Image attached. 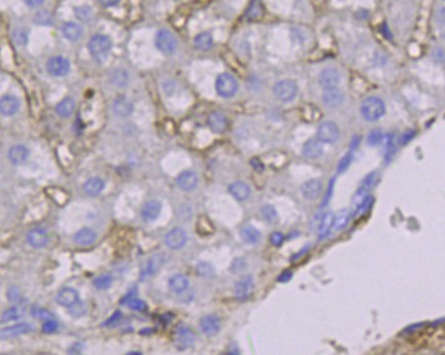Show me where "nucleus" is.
Instances as JSON below:
<instances>
[{"instance_id": "obj_1", "label": "nucleus", "mask_w": 445, "mask_h": 355, "mask_svg": "<svg viewBox=\"0 0 445 355\" xmlns=\"http://www.w3.org/2000/svg\"><path fill=\"white\" fill-rule=\"evenodd\" d=\"M361 112L365 120L369 122H374L379 120L384 114L385 106L381 99L377 97H370L362 103Z\"/></svg>"}, {"instance_id": "obj_2", "label": "nucleus", "mask_w": 445, "mask_h": 355, "mask_svg": "<svg viewBox=\"0 0 445 355\" xmlns=\"http://www.w3.org/2000/svg\"><path fill=\"white\" fill-rule=\"evenodd\" d=\"M88 48L91 55L96 60L101 61L108 56L111 49V42L105 35H95L89 41Z\"/></svg>"}, {"instance_id": "obj_3", "label": "nucleus", "mask_w": 445, "mask_h": 355, "mask_svg": "<svg viewBox=\"0 0 445 355\" xmlns=\"http://www.w3.org/2000/svg\"><path fill=\"white\" fill-rule=\"evenodd\" d=\"M216 89L220 96L224 98H230L236 94L238 90V84L232 75L224 73L218 77Z\"/></svg>"}, {"instance_id": "obj_4", "label": "nucleus", "mask_w": 445, "mask_h": 355, "mask_svg": "<svg viewBox=\"0 0 445 355\" xmlns=\"http://www.w3.org/2000/svg\"><path fill=\"white\" fill-rule=\"evenodd\" d=\"M156 46L164 54H172L177 46L176 38L168 30H161L156 36Z\"/></svg>"}, {"instance_id": "obj_5", "label": "nucleus", "mask_w": 445, "mask_h": 355, "mask_svg": "<svg viewBox=\"0 0 445 355\" xmlns=\"http://www.w3.org/2000/svg\"><path fill=\"white\" fill-rule=\"evenodd\" d=\"M275 96L281 101H291L293 100L298 92L297 85L289 80L278 82L273 89Z\"/></svg>"}, {"instance_id": "obj_6", "label": "nucleus", "mask_w": 445, "mask_h": 355, "mask_svg": "<svg viewBox=\"0 0 445 355\" xmlns=\"http://www.w3.org/2000/svg\"><path fill=\"white\" fill-rule=\"evenodd\" d=\"M195 342V334L191 331L190 328L186 326H181L176 329L174 334V344L175 347L183 351L191 346H193Z\"/></svg>"}, {"instance_id": "obj_7", "label": "nucleus", "mask_w": 445, "mask_h": 355, "mask_svg": "<svg viewBox=\"0 0 445 355\" xmlns=\"http://www.w3.org/2000/svg\"><path fill=\"white\" fill-rule=\"evenodd\" d=\"M339 138V129L333 122L322 123L317 129V139L323 143H334Z\"/></svg>"}, {"instance_id": "obj_8", "label": "nucleus", "mask_w": 445, "mask_h": 355, "mask_svg": "<svg viewBox=\"0 0 445 355\" xmlns=\"http://www.w3.org/2000/svg\"><path fill=\"white\" fill-rule=\"evenodd\" d=\"M318 82L320 87L325 91L336 89L340 84V74L334 68H326L320 72Z\"/></svg>"}, {"instance_id": "obj_9", "label": "nucleus", "mask_w": 445, "mask_h": 355, "mask_svg": "<svg viewBox=\"0 0 445 355\" xmlns=\"http://www.w3.org/2000/svg\"><path fill=\"white\" fill-rule=\"evenodd\" d=\"M188 240L187 233L181 229L175 228L167 233L165 237V243L170 249H180L182 248Z\"/></svg>"}, {"instance_id": "obj_10", "label": "nucleus", "mask_w": 445, "mask_h": 355, "mask_svg": "<svg viewBox=\"0 0 445 355\" xmlns=\"http://www.w3.org/2000/svg\"><path fill=\"white\" fill-rule=\"evenodd\" d=\"M254 291V280L252 276H245L235 285V297L239 301H246Z\"/></svg>"}, {"instance_id": "obj_11", "label": "nucleus", "mask_w": 445, "mask_h": 355, "mask_svg": "<svg viewBox=\"0 0 445 355\" xmlns=\"http://www.w3.org/2000/svg\"><path fill=\"white\" fill-rule=\"evenodd\" d=\"M47 69L54 76H63L70 69L69 61L63 57H53L47 63Z\"/></svg>"}, {"instance_id": "obj_12", "label": "nucleus", "mask_w": 445, "mask_h": 355, "mask_svg": "<svg viewBox=\"0 0 445 355\" xmlns=\"http://www.w3.org/2000/svg\"><path fill=\"white\" fill-rule=\"evenodd\" d=\"M200 330L207 336L217 335L221 329V321L217 315H206L200 320Z\"/></svg>"}, {"instance_id": "obj_13", "label": "nucleus", "mask_w": 445, "mask_h": 355, "mask_svg": "<svg viewBox=\"0 0 445 355\" xmlns=\"http://www.w3.org/2000/svg\"><path fill=\"white\" fill-rule=\"evenodd\" d=\"M322 189V184L318 179H310L305 181L301 186L302 195L308 200H314L319 196Z\"/></svg>"}, {"instance_id": "obj_14", "label": "nucleus", "mask_w": 445, "mask_h": 355, "mask_svg": "<svg viewBox=\"0 0 445 355\" xmlns=\"http://www.w3.org/2000/svg\"><path fill=\"white\" fill-rule=\"evenodd\" d=\"M27 241L35 248H42L48 244L49 237L44 230L34 229L27 234Z\"/></svg>"}, {"instance_id": "obj_15", "label": "nucleus", "mask_w": 445, "mask_h": 355, "mask_svg": "<svg viewBox=\"0 0 445 355\" xmlns=\"http://www.w3.org/2000/svg\"><path fill=\"white\" fill-rule=\"evenodd\" d=\"M33 330V328L29 324H19L15 325L9 328H6L0 332V338L3 340L6 339H13L21 335H25L30 333Z\"/></svg>"}, {"instance_id": "obj_16", "label": "nucleus", "mask_w": 445, "mask_h": 355, "mask_svg": "<svg viewBox=\"0 0 445 355\" xmlns=\"http://www.w3.org/2000/svg\"><path fill=\"white\" fill-rule=\"evenodd\" d=\"M344 101V94L338 89L326 90L322 96V102L327 107L335 108L340 106Z\"/></svg>"}, {"instance_id": "obj_17", "label": "nucleus", "mask_w": 445, "mask_h": 355, "mask_svg": "<svg viewBox=\"0 0 445 355\" xmlns=\"http://www.w3.org/2000/svg\"><path fill=\"white\" fill-rule=\"evenodd\" d=\"M162 205L158 201H149L141 208V217L144 221H154L161 213Z\"/></svg>"}, {"instance_id": "obj_18", "label": "nucleus", "mask_w": 445, "mask_h": 355, "mask_svg": "<svg viewBox=\"0 0 445 355\" xmlns=\"http://www.w3.org/2000/svg\"><path fill=\"white\" fill-rule=\"evenodd\" d=\"M56 301L59 305L63 307H71L76 302H78V294L75 289L66 287L62 288L56 297Z\"/></svg>"}, {"instance_id": "obj_19", "label": "nucleus", "mask_w": 445, "mask_h": 355, "mask_svg": "<svg viewBox=\"0 0 445 355\" xmlns=\"http://www.w3.org/2000/svg\"><path fill=\"white\" fill-rule=\"evenodd\" d=\"M96 238L97 235L92 229L83 228L74 235V242L80 246H87L93 244L96 241Z\"/></svg>"}, {"instance_id": "obj_20", "label": "nucleus", "mask_w": 445, "mask_h": 355, "mask_svg": "<svg viewBox=\"0 0 445 355\" xmlns=\"http://www.w3.org/2000/svg\"><path fill=\"white\" fill-rule=\"evenodd\" d=\"M229 191L238 201L247 200L251 195L250 186L242 181H236V182L232 183L229 187Z\"/></svg>"}, {"instance_id": "obj_21", "label": "nucleus", "mask_w": 445, "mask_h": 355, "mask_svg": "<svg viewBox=\"0 0 445 355\" xmlns=\"http://www.w3.org/2000/svg\"><path fill=\"white\" fill-rule=\"evenodd\" d=\"M176 183L184 190H192L198 183V177L193 171H185L179 175Z\"/></svg>"}, {"instance_id": "obj_22", "label": "nucleus", "mask_w": 445, "mask_h": 355, "mask_svg": "<svg viewBox=\"0 0 445 355\" xmlns=\"http://www.w3.org/2000/svg\"><path fill=\"white\" fill-rule=\"evenodd\" d=\"M19 108L20 102L14 96H4L0 100V111L4 115H13L19 110Z\"/></svg>"}, {"instance_id": "obj_23", "label": "nucleus", "mask_w": 445, "mask_h": 355, "mask_svg": "<svg viewBox=\"0 0 445 355\" xmlns=\"http://www.w3.org/2000/svg\"><path fill=\"white\" fill-rule=\"evenodd\" d=\"M29 155V151L27 147L24 145H15L9 151V159L15 165L23 164Z\"/></svg>"}, {"instance_id": "obj_24", "label": "nucleus", "mask_w": 445, "mask_h": 355, "mask_svg": "<svg viewBox=\"0 0 445 355\" xmlns=\"http://www.w3.org/2000/svg\"><path fill=\"white\" fill-rule=\"evenodd\" d=\"M334 217L335 216L331 211L323 213V215L321 216V218L319 220V225H318V235H319L320 239L327 237L329 235L330 231L333 229Z\"/></svg>"}, {"instance_id": "obj_25", "label": "nucleus", "mask_w": 445, "mask_h": 355, "mask_svg": "<svg viewBox=\"0 0 445 355\" xmlns=\"http://www.w3.org/2000/svg\"><path fill=\"white\" fill-rule=\"evenodd\" d=\"M209 126L216 133H222L227 128V118L220 112H214L209 117Z\"/></svg>"}, {"instance_id": "obj_26", "label": "nucleus", "mask_w": 445, "mask_h": 355, "mask_svg": "<svg viewBox=\"0 0 445 355\" xmlns=\"http://www.w3.org/2000/svg\"><path fill=\"white\" fill-rule=\"evenodd\" d=\"M322 146L320 144V141L310 139L304 144L303 147V153L305 156L309 157V159H317L322 154Z\"/></svg>"}, {"instance_id": "obj_27", "label": "nucleus", "mask_w": 445, "mask_h": 355, "mask_svg": "<svg viewBox=\"0 0 445 355\" xmlns=\"http://www.w3.org/2000/svg\"><path fill=\"white\" fill-rule=\"evenodd\" d=\"M113 110L121 116H127L133 111V105L127 98L118 97L113 103Z\"/></svg>"}, {"instance_id": "obj_28", "label": "nucleus", "mask_w": 445, "mask_h": 355, "mask_svg": "<svg viewBox=\"0 0 445 355\" xmlns=\"http://www.w3.org/2000/svg\"><path fill=\"white\" fill-rule=\"evenodd\" d=\"M62 32L64 34V36L69 39V41L73 42V41H77V39L82 36L83 34V29L78 24L73 23V22H68L66 24L63 25L62 28Z\"/></svg>"}, {"instance_id": "obj_29", "label": "nucleus", "mask_w": 445, "mask_h": 355, "mask_svg": "<svg viewBox=\"0 0 445 355\" xmlns=\"http://www.w3.org/2000/svg\"><path fill=\"white\" fill-rule=\"evenodd\" d=\"M241 238L249 244H256L261 239V233L252 225H247L241 230Z\"/></svg>"}, {"instance_id": "obj_30", "label": "nucleus", "mask_w": 445, "mask_h": 355, "mask_svg": "<svg viewBox=\"0 0 445 355\" xmlns=\"http://www.w3.org/2000/svg\"><path fill=\"white\" fill-rule=\"evenodd\" d=\"M103 188H104V181L98 177H93L88 179L84 185L85 191L89 196H93V197L99 195L103 190Z\"/></svg>"}, {"instance_id": "obj_31", "label": "nucleus", "mask_w": 445, "mask_h": 355, "mask_svg": "<svg viewBox=\"0 0 445 355\" xmlns=\"http://www.w3.org/2000/svg\"><path fill=\"white\" fill-rule=\"evenodd\" d=\"M189 286V280L186 276L182 274H176L169 279V287L174 293H183Z\"/></svg>"}, {"instance_id": "obj_32", "label": "nucleus", "mask_w": 445, "mask_h": 355, "mask_svg": "<svg viewBox=\"0 0 445 355\" xmlns=\"http://www.w3.org/2000/svg\"><path fill=\"white\" fill-rule=\"evenodd\" d=\"M75 108V102L73 99L71 98H65L63 99L56 107V112L62 116V117H66L69 116L73 110Z\"/></svg>"}, {"instance_id": "obj_33", "label": "nucleus", "mask_w": 445, "mask_h": 355, "mask_svg": "<svg viewBox=\"0 0 445 355\" xmlns=\"http://www.w3.org/2000/svg\"><path fill=\"white\" fill-rule=\"evenodd\" d=\"M350 219V212L348 209H343L341 211H339L335 217H334V223H333V231L338 232L342 229H344L348 221Z\"/></svg>"}, {"instance_id": "obj_34", "label": "nucleus", "mask_w": 445, "mask_h": 355, "mask_svg": "<svg viewBox=\"0 0 445 355\" xmlns=\"http://www.w3.org/2000/svg\"><path fill=\"white\" fill-rule=\"evenodd\" d=\"M195 46L200 50H209L213 46V37L210 33L203 32L200 33L195 38Z\"/></svg>"}, {"instance_id": "obj_35", "label": "nucleus", "mask_w": 445, "mask_h": 355, "mask_svg": "<svg viewBox=\"0 0 445 355\" xmlns=\"http://www.w3.org/2000/svg\"><path fill=\"white\" fill-rule=\"evenodd\" d=\"M112 283V278L110 275H102L100 277H97L94 279L93 284L98 289H106L108 288Z\"/></svg>"}, {"instance_id": "obj_36", "label": "nucleus", "mask_w": 445, "mask_h": 355, "mask_svg": "<svg viewBox=\"0 0 445 355\" xmlns=\"http://www.w3.org/2000/svg\"><path fill=\"white\" fill-rule=\"evenodd\" d=\"M21 316L20 311L18 308H10L6 310L2 316V324H6L12 320H17Z\"/></svg>"}, {"instance_id": "obj_37", "label": "nucleus", "mask_w": 445, "mask_h": 355, "mask_svg": "<svg viewBox=\"0 0 445 355\" xmlns=\"http://www.w3.org/2000/svg\"><path fill=\"white\" fill-rule=\"evenodd\" d=\"M262 214L266 221L274 223L277 220V212L271 205H266L262 208Z\"/></svg>"}, {"instance_id": "obj_38", "label": "nucleus", "mask_w": 445, "mask_h": 355, "mask_svg": "<svg viewBox=\"0 0 445 355\" xmlns=\"http://www.w3.org/2000/svg\"><path fill=\"white\" fill-rule=\"evenodd\" d=\"M161 263H162V261H161V259H160L159 255H155V256H153V257L149 261V263H147V267H146V270L144 271V274H145L146 276H151V275H153L154 273H156V272L158 271L159 266L161 265Z\"/></svg>"}, {"instance_id": "obj_39", "label": "nucleus", "mask_w": 445, "mask_h": 355, "mask_svg": "<svg viewBox=\"0 0 445 355\" xmlns=\"http://www.w3.org/2000/svg\"><path fill=\"white\" fill-rule=\"evenodd\" d=\"M13 39L15 44L19 45V46H24L27 43L28 39V35L27 32L24 29H16L13 32Z\"/></svg>"}, {"instance_id": "obj_40", "label": "nucleus", "mask_w": 445, "mask_h": 355, "mask_svg": "<svg viewBox=\"0 0 445 355\" xmlns=\"http://www.w3.org/2000/svg\"><path fill=\"white\" fill-rule=\"evenodd\" d=\"M32 315H33V316L37 317V318L44 319V320L54 319V315L50 311H48L46 309H40L38 307L32 309Z\"/></svg>"}, {"instance_id": "obj_41", "label": "nucleus", "mask_w": 445, "mask_h": 355, "mask_svg": "<svg viewBox=\"0 0 445 355\" xmlns=\"http://www.w3.org/2000/svg\"><path fill=\"white\" fill-rule=\"evenodd\" d=\"M373 201H374V199H373L372 196H367L366 198L362 201V203L357 207L358 209H357L355 214H361V213L368 211L371 208Z\"/></svg>"}, {"instance_id": "obj_42", "label": "nucleus", "mask_w": 445, "mask_h": 355, "mask_svg": "<svg viewBox=\"0 0 445 355\" xmlns=\"http://www.w3.org/2000/svg\"><path fill=\"white\" fill-rule=\"evenodd\" d=\"M383 139V134L380 130H373L369 133L368 137H367V142L368 144L374 146L379 144Z\"/></svg>"}, {"instance_id": "obj_43", "label": "nucleus", "mask_w": 445, "mask_h": 355, "mask_svg": "<svg viewBox=\"0 0 445 355\" xmlns=\"http://www.w3.org/2000/svg\"><path fill=\"white\" fill-rule=\"evenodd\" d=\"M352 159H353V155H352L351 152H348L347 154H345V155L342 157V159L340 160L339 164H338L337 171H338L339 173H343V172L349 167V165L351 164Z\"/></svg>"}, {"instance_id": "obj_44", "label": "nucleus", "mask_w": 445, "mask_h": 355, "mask_svg": "<svg viewBox=\"0 0 445 355\" xmlns=\"http://www.w3.org/2000/svg\"><path fill=\"white\" fill-rule=\"evenodd\" d=\"M128 304V307L135 311H145L146 310V304L138 299H130L126 302Z\"/></svg>"}, {"instance_id": "obj_45", "label": "nucleus", "mask_w": 445, "mask_h": 355, "mask_svg": "<svg viewBox=\"0 0 445 355\" xmlns=\"http://www.w3.org/2000/svg\"><path fill=\"white\" fill-rule=\"evenodd\" d=\"M112 80H113L114 84L120 85V86H123V85H125L127 83L128 76H127L126 72H124V71H115L114 74H113Z\"/></svg>"}, {"instance_id": "obj_46", "label": "nucleus", "mask_w": 445, "mask_h": 355, "mask_svg": "<svg viewBox=\"0 0 445 355\" xmlns=\"http://www.w3.org/2000/svg\"><path fill=\"white\" fill-rule=\"evenodd\" d=\"M197 272L199 273V275L204 276V277H209L214 272L212 266H210L209 264L205 263H201L199 264V266L197 267Z\"/></svg>"}, {"instance_id": "obj_47", "label": "nucleus", "mask_w": 445, "mask_h": 355, "mask_svg": "<svg viewBox=\"0 0 445 355\" xmlns=\"http://www.w3.org/2000/svg\"><path fill=\"white\" fill-rule=\"evenodd\" d=\"M284 239H285L284 235H282L279 232H274L270 236V242H271V244L273 246H276V247L280 246L282 244V242H284Z\"/></svg>"}, {"instance_id": "obj_48", "label": "nucleus", "mask_w": 445, "mask_h": 355, "mask_svg": "<svg viewBox=\"0 0 445 355\" xmlns=\"http://www.w3.org/2000/svg\"><path fill=\"white\" fill-rule=\"evenodd\" d=\"M57 328H58L57 321L54 319H49V320L45 321V324L43 326V331L46 334H52L57 330Z\"/></svg>"}, {"instance_id": "obj_49", "label": "nucleus", "mask_w": 445, "mask_h": 355, "mask_svg": "<svg viewBox=\"0 0 445 355\" xmlns=\"http://www.w3.org/2000/svg\"><path fill=\"white\" fill-rule=\"evenodd\" d=\"M91 13H92L91 10L87 7L76 9V16L78 17L79 20H82V21H87L91 17Z\"/></svg>"}, {"instance_id": "obj_50", "label": "nucleus", "mask_w": 445, "mask_h": 355, "mask_svg": "<svg viewBox=\"0 0 445 355\" xmlns=\"http://www.w3.org/2000/svg\"><path fill=\"white\" fill-rule=\"evenodd\" d=\"M83 307H84V304L83 303H80V302H76L74 305H72L71 307H69L70 309H69V312H70V314L71 315H73V316H78V315H82V314H84V309H83Z\"/></svg>"}, {"instance_id": "obj_51", "label": "nucleus", "mask_w": 445, "mask_h": 355, "mask_svg": "<svg viewBox=\"0 0 445 355\" xmlns=\"http://www.w3.org/2000/svg\"><path fill=\"white\" fill-rule=\"evenodd\" d=\"M414 136H416V131H413V130L406 131L405 133H404V134L400 137V141H399V142H400L401 145H405V144H407L410 140H412Z\"/></svg>"}, {"instance_id": "obj_52", "label": "nucleus", "mask_w": 445, "mask_h": 355, "mask_svg": "<svg viewBox=\"0 0 445 355\" xmlns=\"http://www.w3.org/2000/svg\"><path fill=\"white\" fill-rule=\"evenodd\" d=\"M293 277V272L291 270H287L282 272L279 276H278V282H289L291 280V278Z\"/></svg>"}, {"instance_id": "obj_53", "label": "nucleus", "mask_w": 445, "mask_h": 355, "mask_svg": "<svg viewBox=\"0 0 445 355\" xmlns=\"http://www.w3.org/2000/svg\"><path fill=\"white\" fill-rule=\"evenodd\" d=\"M333 188H334V179H332L331 181H330V183H329V187H328V190H327V195L325 196V200H323V205H327L328 204V202L330 201V199H331V197H332V193H333Z\"/></svg>"}, {"instance_id": "obj_54", "label": "nucleus", "mask_w": 445, "mask_h": 355, "mask_svg": "<svg viewBox=\"0 0 445 355\" xmlns=\"http://www.w3.org/2000/svg\"><path fill=\"white\" fill-rule=\"evenodd\" d=\"M260 8H261V5H259V4L256 5V3L253 4L251 11L249 12V15L251 16V18H255L256 16L258 17L260 15Z\"/></svg>"}, {"instance_id": "obj_55", "label": "nucleus", "mask_w": 445, "mask_h": 355, "mask_svg": "<svg viewBox=\"0 0 445 355\" xmlns=\"http://www.w3.org/2000/svg\"><path fill=\"white\" fill-rule=\"evenodd\" d=\"M9 298H10V300L11 301H13V302H17V301H19L20 300V294H19V291L17 289V288H15V287H13V288H11V291L9 292Z\"/></svg>"}, {"instance_id": "obj_56", "label": "nucleus", "mask_w": 445, "mask_h": 355, "mask_svg": "<svg viewBox=\"0 0 445 355\" xmlns=\"http://www.w3.org/2000/svg\"><path fill=\"white\" fill-rule=\"evenodd\" d=\"M44 2L45 0H24V3L31 8H36V7L42 5Z\"/></svg>"}, {"instance_id": "obj_57", "label": "nucleus", "mask_w": 445, "mask_h": 355, "mask_svg": "<svg viewBox=\"0 0 445 355\" xmlns=\"http://www.w3.org/2000/svg\"><path fill=\"white\" fill-rule=\"evenodd\" d=\"M120 317H121V312H120V311H116V312L113 313V315H112V316H111L108 320H106V324H105V325L108 326V325H110V324H113L114 321L118 320Z\"/></svg>"}, {"instance_id": "obj_58", "label": "nucleus", "mask_w": 445, "mask_h": 355, "mask_svg": "<svg viewBox=\"0 0 445 355\" xmlns=\"http://www.w3.org/2000/svg\"><path fill=\"white\" fill-rule=\"evenodd\" d=\"M120 0H100V3L105 7H111L116 5Z\"/></svg>"}, {"instance_id": "obj_59", "label": "nucleus", "mask_w": 445, "mask_h": 355, "mask_svg": "<svg viewBox=\"0 0 445 355\" xmlns=\"http://www.w3.org/2000/svg\"><path fill=\"white\" fill-rule=\"evenodd\" d=\"M424 326V324H418V325H413V326H411V327H409V328H407L405 331V333H411V332H414V331H417V330H420L422 327Z\"/></svg>"}]
</instances>
